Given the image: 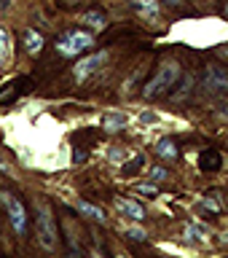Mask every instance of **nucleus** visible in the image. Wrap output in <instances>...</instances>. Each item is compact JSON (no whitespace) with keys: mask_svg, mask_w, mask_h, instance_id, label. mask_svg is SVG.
Masks as SVG:
<instances>
[{"mask_svg":"<svg viewBox=\"0 0 228 258\" xmlns=\"http://www.w3.org/2000/svg\"><path fill=\"white\" fill-rule=\"evenodd\" d=\"M177 76H180V64H177V62H167L164 68L156 73V78L148 81V86L142 89V97H145V100H156V97H161L164 92H169V89L175 86Z\"/></svg>","mask_w":228,"mask_h":258,"instance_id":"nucleus-1","label":"nucleus"},{"mask_svg":"<svg viewBox=\"0 0 228 258\" xmlns=\"http://www.w3.org/2000/svg\"><path fill=\"white\" fill-rule=\"evenodd\" d=\"M92 46H94V35L92 32H84V30H70L56 40V51L64 56H78V54L89 51Z\"/></svg>","mask_w":228,"mask_h":258,"instance_id":"nucleus-2","label":"nucleus"},{"mask_svg":"<svg viewBox=\"0 0 228 258\" xmlns=\"http://www.w3.org/2000/svg\"><path fill=\"white\" fill-rule=\"evenodd\" d=\"M0 202L6 205V213H8V221H11L14 231L24 234V231H27V213H24V205L14 197V194H8V191L0 194Z\"/></svg>","mask_w":228,"mask_h":258,"instance_id":"nucleus-3","label":"nucleus"},{"mask_svg":"<svg viewBox=\"0 0 228 258\" xmlns=\"http://www.w3.org/2000/svg\"><path fill=\"white\" fill-rule=\"evenodd\" d=\"M38 239L46 250H56V242H59L56 239V226L46 205H38Z\"/></svg>","mask_w":228,"mask_h":258,"instance_id":"nucleus-4","label":"nucleus"},{"mask_svg":"<svg viewBox=\"0 0 228 258\" xmlns=\"http://www.w3.org/2000/svg\"><path fill=\"white\" fill-rule=\"evenodd\" d=\"M105 59H108V54H105V51L92 54V56H84V59H78L75 70H72V73H75V81H78V84H84V81H86L89 76H92L94 70H100V64H102Z\"/></svg>","mask_w":228,"mask_h":258,"instance_id":"nucleus-5","label":"nucleus"},{"mask_svg":"<svg viewBox=\"0 0 228 258\" xmlns=\"http://www.w3.org/2000/svg\"><path fill=\"white\" fill-rule=\"evenodd\" d=\"M204 84H207L209 92L223 94L225 89H228V76H225V70L220 68V64H209V68L204 70Z\"/></svg>","mask_w":228,"mask_h":258,"instance_id":"nucleus-6","label":"nucleus"},{"mask_svg":"<svg viewBox=\"0 0 228 258\" xmlns=\"http://www.w3.org/2000/svg\"><path fill=\"white\" fill-rule=\"evenodd\" d=\"M132 6L137 8V14H140L145 22H159V14H161L159 0H132Z\"/></svg>","mask_w":228,"mask_h":258,"instance_id":"nucleus-7","label":"nucleus"},{"mask_svg":"<svg viewBox=\"0 0 228 258\" xmlns=\"http://www.w3.org/2000/svg\"><path fill=\"white\" fill-rule=\"evenodd\" d=\"M116 210L121 215L132 218V221H142V218H145L142 205H137V202H132V199H116Z\"/></svg>","mask_w":228,"mask_h":258,"instance_id":"nucleus-8","label":"nucleus"},{"mask_svg":"<svg viewBox=\"0 0 228 258\" xmlns=\"http://www.w3.org/2000/svg\"><path fill=\"white\" fill-rule=\"evenodd\" d=\"M24 51L27 54H40L43 51V35H40V32H35V30H24Z\"/></svg>","mask_w":228,"mask_h":258,"instance_id":"nucleus-9","label":"nucleus"},{"mask_svg":"<svg viewBox=\"0 0 228 258\" xmlns=\"http://www.w3.org/2000/svg\"><path fill=\"white\" fill-rule=\"evenodd\" d=\"M124 126H126V116H124V113H108V116L102 118V129H105L108 135L121 132Z\"/></svg>","mask_w":228,"mask_h":258,"instance_id":"nucleus-10","label":"nucleus"},{"mask_svg":"<svg viewBox=\"0 0 228 258\" xmlns=\"http://www.w3.org/2000/svg\"><path fill=\"white\" fill-rule=\"evenodd\" d=\"M75 207H78V213H84V215H89V218H94V221H100V223H108V215H105V210H102V207L89 205V202H75Z\"/></svg>","mask_w":228,"mask_h":258,"instance_id":"nucleus-11","label":"nucleus"},{"mask_svg":"<svg viewBox=\"0 0 228 258\" xmlns=\"http://www.w3.org/2000/svg\"><path fill=\"white\" fill-rule=\"evenodd\" d=\"M84 24H89L92 30H105L108 27V16L102 11H89V14H84Z\"/></svg>","mask_w":228,"mask_h":258,"instance_id":"nucleus-12","label":"nucleus"},{"mask_svg":"<svg viewBox=\"0 0 228 258\" xmlns=\"http://www.w3.org/2000/svg\"><path fill=\"white\" fill-rule=\"evenodd\" d=\"M156 153H159L161 159H169V161H172V159H177V145L167 137V140H161V143L156 145Z\"/></svg>","mask_w":228,"mask_h":258,"instance_id":"nucleus-13","label":"nucleus"},{"mask_svg":"<svg viewBox=\"0 0 228 258\" xmlns=\"http://www.w3.org/2000/svg\"><path fill=\"white\" fill-rule=\"evenodd\" d=\"M183 237L191 239V242H207V231L201 229V226H185Z\"/></svg>","mask_w":228,"mask_h":258,"instance_id":"nucleus-14","label":"nucleus"},{"mask_svg":"<svg viewBox=\"0 0 228 258\" xmlns=\"http://www.w3.org/2000/svg\"><path fill=\"white\" fill-rule=\"evenodd\" d=\"M8 43H11V40H8V32L0 27V70H3V64H6V56H8Z\"/></svg>","mask_w":228,"mask_h":258,"instance_id":"nucleus-15","label":"nucleus"},{"mask_svg":"<svg viewBox=\"0 0 228 258\" xmlns=\"http://www.w3.org/2000/svg\"><path fill=\"white\" fill-rule=\"evenodd\" d=\"M199 164L201 167H209V169H215V167H220V156H217V153L215 151H209V156H207V153H204V156H201V161H199Z\"/></svg>","mask_w":228,"mask_h":258,"instance_id":"nucleus-16","label":"nucleus"},{"mask_svg":"<svg viewBox=\"0 0 228 258\" xmlns=\"http://www.w3.org/2000/svg\"><path fill=\"white\" fill-rule=\"evenodd\" d=\"M142 164H145V156H134L132 161H129V164H124V167H121V169H124L126 175H132L134 169H137V167H142Z\"/></svg>","mask_w":228,"mask_h":258,"instance_id":"nucleus-17","label":"nucleus"},{"mask_svg":"<svg viewBox=\"0 0 228 258\" xmlns=\"http://www.w3.org/2000/svg\"><path fill=\"white\" fill-rule=\"evenodd\" d=\"M150 177L153 180H167V169L164 167H150Z\"/></svg>","mask_w":228,"mask_h":258,"instance_id":"nucleus-18","label":"nucleus"},{"mask_svg":"<svg viewBox=\"0 0 228 258\" xmlns=\"http://www.w3.org/2000/svg\"><path fill=\"white\" fill-rule=\"evenodd\" d=\"M126 234H129L132 239H137V242H145V239H148V234L140 231V229H126Z\"/></svg>","mask_w":228,"mask_h":258,"instance_id":"nucleus-19","label":"nucleus"},{"mask_svg":"<svg viewBox=\"0 0 228 258\" xmlns=\"http://www.w3.org/2000/svg\"><path fill=\"white\" fill-rule=\"evenodd\" d=\"M140 194H145V197H156V185H140Z\"/></svg>","mask_w":228,"mask_h":258,"instance_id":"nucleus-20","label":"nucleus"},{"mask_svg":"<svg viewBox=\"0 0 228 258\" xmlns=\"http://www.w3.org/2000/svg\"><path fill=\"white\" fill-rule=\"evenodd\" d=\"M110 159L113 161H124V151L118 153V148H110Z\"/></svg>","mask_w":228,"mask_h":258,"instance_id":"nucleus-21","label":"nucleus"},{"mask_svg":"<svg viewBox=\"0 0 228 258\" xmlns=\"http://www.w3.org/2000/svg\"><path fill=\"white\" fill-rule=\"evenodd\" d=\"M167 3H169V6H180L183 0H167Z\"/></svg>","mask_w":228,"mask_h":258,"instance_id":"nucleus-22","label":"nucleus"}]
</instances>
